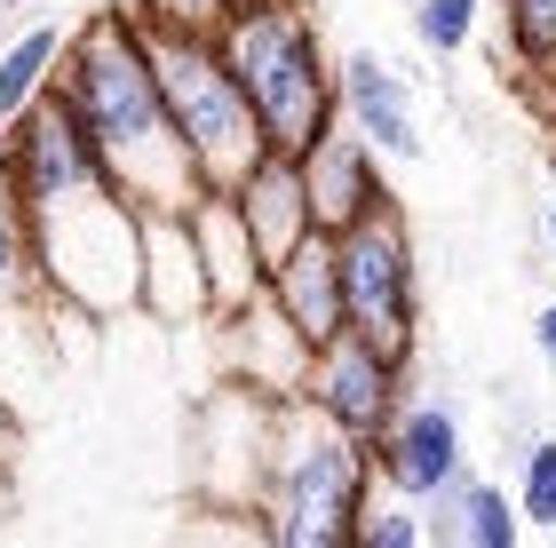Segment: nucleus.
<instances>
[{
	"label": "nucleus",
	"instance_id": "1",
	"mask_svg": "<svg viewBox=\"0 0 556 548\" xmlns=\"http://www.w3.org/2000/svg\"><path fill=\"white\" fill-rule=\"evenodd\" d=\"M0 160L33 207V239L56 303L80 318L143 310V207L104 176L64 88H48L40 104H24L0 128Z\"/></svg>",
	"mask_w": 556,
	"mask_h": 548
},
{
	"label": "nucleus",
	"instance_id": "2",
	"mask_svg": "<svg viewBox=\"0 0 556 548\" xmlns=\"http://www.w3.org/2000/svg\"><path fill=\"white\" fill-rule=\"evenodd\" d=\"M80 136L96 143L104 176L136 199L143 215H184L207 176H199L184 128H175V104L160 88V64L143 48V24L136 9H96L64 48V72H56Z\"/></svg>",
	"mask_w": 556,
	"mask_h": 548
},
{
	"label": "nucleus",
	"instance_id": "3",
	"mask_svg": "<svg viewBox=\"0 0 556 548\" xmlns=\"http://www.w3.org/2000/svg\"><path fill=\"white\" fill-rule=\"evenodd\" d=\"M215 40L263 119L270 152H311L342 119V80L326 64V40L302 0H223Z\"/></svg>",
	"mask_w": 556,
	"mask_h": 548
},
{
	"label": "nucleus",
	"instance_id": "4",
	"mask_svg": "<svg viewBox=\"0 0 556 548\" xmlns=\"http://www.w3.org/2000/svg\"><path fill=\"white\" fill-rule=\"evenodd\" d=\"M128 9L143 24V48H151V64H160V88H167V104H175V128H184L199 176H207L215 191H231L247 167L270 152V136H263L255 104H247L231 56H223L215 24L207 16L151 9V0H128Z\"/></svg>",
	"mask_w": 556,
	"mask_h": 548
},
{
	"label": "nucleus",
	"instance_id": "5",
	"mask_svg": "<svg viewBox=\"0 0 556 548\" xmlns=\"http://www.w3.org/2000/svg\"><path fill=\"white\" fill-rule=\"evenodd\" d=\"M374 493H382V485H374V445L318 421V437H302L294 454L270 469L263 533L287 540V548H334V540L358 533V517H366Z\"/></svg>",
	"mask_w": 556,
	"mask_h": 548
},
{
	"label": "nucleus",
	"instance_id": "6",
	"mask_svg": "<svg viewBox=\"0 0 556 548\" xmlns=\"http://www.w3.org/2000/svg\"><path fill=\"white\" fill-rule=\"evenodd\" d=\"M342 310L374 351L390 358H414V334H421V263H414V231H406V207L366 215L342 231Z\"/></svg>",
	"mask_w": 556,
	"mask_h": 548
},
{
	"label": "nucleus",
	"instance_id": "7",
	"mask_svg": "<svg viewBox=\"0 0 556 548\" xmlns=\"http://www.w3.org/2000/svg\"><path fill=\"white\" fill-rule=\"evenodd\" d=\"M294 397L311 406V421H326V430L374 445L397 413H406V358L374 351L358 327H342L334 342H318V351H311Z\"/></svg>",
	"mask_w": 556,
	"mask_h": 548
},
{
	"label": "nucleus",
	"instance_id": "8",
	"mask_svg": "<svg viewBox=\"0 0 556 548\" xmlns=\"http://www.w3.org/2000/svg\"><path fill=\"white\" fill-rule=\"evenodd\" d=\"M184 222H191V246H199V279H207V318H215V327H223V318H239L247 303H263V294H270V263H263L255 231L239 222L231 191L207 183L184 207Z\"/></svg>",
	"mask_w": 556,
	"mask_h": 548
},
{
	"label": "nucleus",
	"instance_id": "9",
	"mask_svg": "<svg viewBox=\"0 0 556 548\" xmlns=\"http://www.w3.org/2000/svg\"><path fill=\"white\" fill-rule=\"evenodd\" d=\"M302 176H311V207H318V231H350V222L382 215L390 207V176H382V143H374L366 128H350V119H334L311 152H302Z\"/></svg>",
	"mask_w": 556,
	"mask_h": 548
},
{
	"label": "nucleus",
	"instance_id": "10",
	"mask_svg": "<svg viewBox=\"0 0 556 548\" xmlns=\"http://www.w3.org/2000/svg\"><path fill=\"white\" fill-rule=\"evenodd\" d=\"M462 413L453 406H406L390 421L382 437H374V477H382V493H397V501H438V493L462 477Z\"/></svg>",
	"mask_w": 556,
	"mask_h": 548
},
{
	"label": "nucleus",
	"instance_id": "11",
	"mask_svg": "<svg viewBox=\"0 0 556 548\" xmlns=\"http://www.w3.org/2000/svg\"><path fill=\"white\" fill-rule=\"evenodd\" d=\"M48 310H64V303H56V286H48L40 239H33V207H24L9 160H0V366H9L16 334H24V342L40 334Z\"/></svg>",
	"mask_w": 556,
	"mask_h": 548
},
{
	"label": "nucleus",
	"instance_id": "12",
	"mask_svg": "<svg viewBox=\"0 0 556 548\" xmlns=\"http://www.w3.org/2000/svg\"><path fill=\"white\" fill-rule=\"evenodd\" d=\"M231 207H239L247 231H255V246H263V263H270V270H278L302 239L318 231V207H311V176H302V152H263V160L231 183Z\"/></svg>",
	"mask_w": 556,
	"mask_h": 548
},
{
	"label": "nucleus",
	"instance_id": "13",
	"mask_svg": "<svg viewBox=\"0 0 556 548\" xmlns=\"http://www.w3.org/2000/svg\"><path fill=\"white\" fill-rule=\"evenodd\" d=\"M342 119L350 128H366L374 143H382V160H421V128H414V80L397 64H382L374 48H350L342 56Z\"/></svg>",
	"mask_w": 556,
	"mask_h": 548
},
{
	"label": "nucleus",
	"instance_id": "14",
	"mask_svg": "<svg viewBox=\"0 0 556 548\" xmlns=\"http://www.w3.org/2000/svg\"><path fill=\"white\" fill-rule=\"evenodd\" d=\"M270 303L287 310V327L311 342V351H318V342H334L350 327V310H342V239L334 231L302 239L294 255L270 270Z\"/></svg>",
	"mask_w": 556,
	"mask_h": 548
},
{
	"label": "nucleus",
	"instance_id": "15",
	"mask_svg": "<svg viewBox=\"0 0 556 548\" xmlns=\"http://www.w3.org/2000/svg\"><path fill=\"white\" fill-rule=\"evenodd\" d=\"M143 310L167 327L207 318V279H199V246L184 215H143Z\"/></svg>",
	"mask_w": 556,
	"mask_h": 548
},
{
	"label": "nucleus",
	"instance_id": "16",
	"mask_svg": "<svg viewBox=\"0 0 556 548\" xmlns=\"http://www.w3.org/2000/svg\"><path fill=\"white\" fill-rule=\"evenodd\" d=\"M421 517H429V540H462V548H517V533H525L517 493L469 477V469L438 493V501H421Z\"/></svg>",
	"mask_w": 556,
	"mask_h": 548
},
{
	"label": "nucleus",
	"instance_id": "17",
	"mask_svg": "<svg viewBox=\"0 0 556 548\" xmlns=\"http://www.w3.org/2000/svg\"><path fill=\"white\" fill-rule=\"evenodd\" d=\"M64 48H72V33L64 24H24V33L0 48V128L24 112V104H40L48 88H56V72H64Z\"/></svg>",
	"mask_w": 556,
	"mask_h": 548
},
{
	"label": "nucleus",
	"instance_id": "18",
	"mask_svg": "<svg viewBox=\"0 0 556 548\" xmlns=\"http://www.w3.org/2000/svg\"><path fill=\"white\" fill-rule=\"evenodd\" d=\"M517 509L525 533H556V437H533L517 461Z\"/></svg>",
	"mask_w": 556,
	"mask_h": 548
},
{
	"label": "nucleus",
	"instance_id": "19",
	"mask_svg": "<svg viewBox=\"0 0 556 548\" xmlns=\"http://www.w3.org/2000/svg\"><path fill=\"white\" fill-rule=\"evenodd\" d=\"M350 540H366V548H421L429 540V517H421V501H366V517H358V533Z\"/></svg>",
	"mask_w": 556,
	"mask_h": 548
},
{
	"label": "nucleus",
	"instance_id": "20",
	"mask_svg": "<svg viewBox=\"0 0 556 548\" xmlns=\"http://www.w3.org/2000/svg\"><path fill=\"white\" fill-rule=\"evenodd\" d=\"M414 33L429 56H462L477 33V0H414Z\"/></svg>",
	"mask_w": 556,
	"mask_h": 548
},
{
	"label": "nucleus",
	"instance_id": "21",
	"mask_svg": "<svg viewBox=\"0 0 556 548\" xmlns=\"http://www.w3.org/2000/svg\"><path fill=\"white\" fill-rule=\"evenodd\" d=\"M509 48L517 64L556 72V0H509Z\"/></svg>",
	"mask_w": 556,
	"mask_h": 548
},
{
	"label": "nucleus",
	"instance_id": "22",
	"mask_svg": "<svg viewBox=\"0 0 556 548\" xmlns=\"http://www.w3.org/2000/svg\"><path fill=\"white\" fill-rule=\"evenodd\" d=\"M533 342H541V358L556 366V294H548V303L533 310Z\"/></svg>",
	"mask_w": 556,
	"mask_h": 548
},
{
	"label": "nucleus",
	"instance_id": "23",
	"mask_svg": "<svg viewBox=\"0 0 556 548\" xmlns=\"http://www.w3.org/2000/svg\"><path fill=\"white\" fill-rule=\"evenodd\" d=\"M548 239H556V215H548Z\"/></svg>",
	"mask_w": 556,
	"mask_h": 548
}]
</instances>
